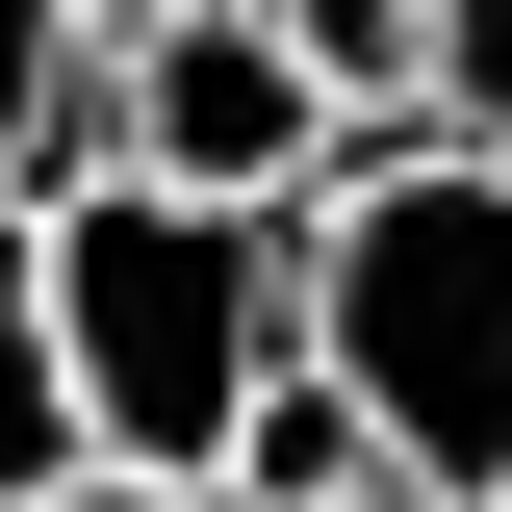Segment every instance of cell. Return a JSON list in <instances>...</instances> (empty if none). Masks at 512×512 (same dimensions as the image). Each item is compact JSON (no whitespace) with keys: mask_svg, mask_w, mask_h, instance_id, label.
I'll list each match as a JSON object with an SVG mask.
<instances>
[{"mask_svg":"<svg viewBox=\"0 0 512 512\" xmlns=\"http://www.w3.org/2000/svg\"><path fill=\"white\" fill-rule=\"evenodd\" d=\"M410 128L512 154V0H436V52H410Z\"/></svg>","mask_w":512,"mask_h":512,"instance_id":"obj_7","label":"cell"},{"mask_svg":"<svg viewBox=\"0 0 512 512\" xmlns=\"http://www.w3.org/2000/svg\"><path fill=\"white\" fill-rule=\"evenodd\" d=\"M359 487H410V461H384V410H359L333 359H282V384L231 410V512H359Z\"/></svg>","mask_w":512,"mask_h":512,"instance_id":"obj_5","label":"cell"},{"mask_svg":"<svg viewBox=\"0 0 512 512\" xmlns=\"http://www.w3.org/2000/svg\"><path fill=\"white\" fill-rule=\"evenodd\" d=\"M359 128H384V103L282 26V0H180V26H128V52H103V154H154V180H205V205H282V231L333 205ZM103 154H77V180H103Z\"/></svg>","mask_w":512,"mask_h":512,"instance_id":"obj_3","label":"cell"},{"mask_svg":"<svg viewBox=\"0 0 512 512\" xmlns=\"http://www.w3.org/2000/svg\"><path fill=\"white\" fill-rule=\"evenodd\" d=\"M52 333H77V436H103V461L231 487V410L308 359V231L103 154V180H52Z\"/></svg>","mask_w":512,"mask_h":512,"instance_id":"obj_2","label":"cell"},{"mask_svg":"<svg viewBox=\"0 0 512 512\" xmlns=\"http://www.w3.org/2000/svg\"><path fill=\"white\" fill-rule=\"evenodd\" d=\"M308 359L384 410V461L512 512V154L461 128H359L308 205Z\"/></svg>","mask_w":512,"mask_h":512,"instance_id":"obj_1","label":"cell"},{"mask_svg":"<svg viewBox=\"0 0 512 512\" xmlns=\"http://www.w3.org/2000/svg\"><path fill=\"white\" fill-rule=\"evenodd\" d=\"M26 512H231V487H180V461H52Z\"/></svg>","mask_w":512,"mask_h":512,"instance_id":"obj_9","label":"cell"},{"mask_svg":"<svg viewBox=\"0 0 512 512\" xmlns=\"http://www.w3.org/2000/svg\"><path fill=\"white\" fill-rule=\"evenodd\" d=\"M103 154V52H77V0H0V180H77Z\"/></svg>","mask_w":512,"mask_h":512,"instance_id":"obj_6","label":"cell"},{"mask_svg":"<svg viewBox=\"0 0 512 512\" xmlns=\"http://www.w3.org/2000/svg\"><path fill=\"white\" fill-rule=\"evenodd\" d=\"M282 26H308V52H333V77H359V103H384V128H410V52H436V0H282Z\"/></svg>","mask_w":512,"mask_h":512,"instance_id":"obj_8","label":"cell"},{"mask_svg":"<svg viewBox=\"0 0 512 512\" xmlns=\"http://www.w3.org/2000/svg\"><path fill=\"white\" fill-rule=\"evenodd\" d=\"M52 461H103V436H77V333H52V180H0V512Z\"/></svg>","mask_w":512,"mask_h":512,"instance_id":"obj_4","label":"cell"},{"mask_svg":"<svg viewBox=\"0 0 512 512\" xmlns=\"http://www.w3.org/2000/svg\"><path fill=\"white\" fill-rule=\"evenodd\" d=\"M128 26H180V0H77V52H128Z\"/></svg>","mask_w":512,"mask_h":512,"instance_id":"obj_10","label":"cell"},{"mask_svg":"<svg viewBox=\"0 0 512 512\" xmlns=\"http://www.w3.org/2000/svg\"><path fill=\"white\" fill-rule=\"evenodd\" d=\"M359 512H461V487H359Z\"/></svg>","mask_w":512,"mask_h":512,"instance_id":"obj_11","label":"cell"}]
</instances>
